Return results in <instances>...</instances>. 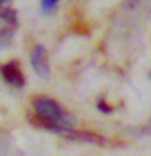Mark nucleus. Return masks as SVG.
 Masks as SVG:
<instances>
[{
  "label": "nucleus",
  "instance_id": "f257e3e1",
  "mask_svg": "<svg viewBox=\"0 0 151 156\" xmlns=\"http://www.w3.org/2000/svg\"><path fill=\"white\" fill-rule=\"evenodd\" d=\"M33 106H34L36 119L44 129L52 132H60V133H65V135L73 130L72 117L63 111V107L57 101L41 96L34 99Z\"/></svg>",
  "mask_w": 151,
  "mask_h": 156
},
{
  "label": "nucleus",
  "instance_id": "f03ea898",
  "mask_svg": "<svg viewBox=\"0 0 151 156\" xmlns=\"http://www.w3.org/2000/svg\"><path fill=\"white\" fill-rule=\"evenodd\" d=\"M0 75H2L3 81L7 83V85H10L12 88L21 90L24 86V76H23V72H21V68H19L16 60L0 65Z\"/></svg>",
  "mask_w": 151,
  "mask_h": 156
},
{
  "label": "nucleus",
  "instance_id": "7ed1b4c3",
  "mask_svg": "<svg viewBox=\"0 0 151 156\" xmlns=\"http://www.w3.org/2000/svg\"><path fill=\"white\" fill-rule=\"evenodd\" d=\"M31 65L34 68V72L39 76L47 78L49 76V63H47V54L46 49L42 46H36L31 52Z\"/></svg>",
  "mask_w": 151,
  "mask_h": 156
},
{
  "label": "nucleus",
  "instance_id": "20e7f679",
  "mask_svg": "<svg viewBox=\"0 0 151 156\" xmlns=\"http://www.w3.org/2000/svg\"><path fill=\"white\" fill-rule=\"evenodd\" d=\"M16 31V24L0 21V47H7Z\"/></svg>",
  "mask_w": 151,
  "mask_h": 156
},
{
  "label": "nucleus",
  "instance_id": "39448f33",
  "mask_svg": "<svg viewBox=\"0 0 151 156\" xmlns=\"http://www.w3.org/2000/svg\"><path fill=\"white\" fill-rule=\"evenodd\" d=\"M58 0H41V10L44 13H51L57 7Z\"/></svg>",
  "mask_w": 151,
  "mask_h": 156
},
{
  "label": "nucleus",
  "instance_id": "423d86ee",
  "mask_svg": "<svg viewBox=\"0 0 151 156\" xmlns=\"http://www.w3.org/2000/svg\"><path fill=\"white\" fill-rule=\"evenodd\" d=\"M97 109L102 111V112H111V107H107L104 101H99V102H97Z\"/></svg>",
  "mask_w": 151,
  "mask_h": 156
},
{
  "label": "nucleus",
  "instance_id": "0eeeda50",
  "mask_svg": "<svg viewBox=\"0 0 151 156\" xmlns=\"http://www.w3.org/2000/svg\"><path fill=\"white\" fill-rule=\"evenodd\" d=\"M7 2H8V0H0V8H2V7H7Z\"/></svg>",
  "mask_w": 151,
  "mask_h": 156
},
{
  "label": "nucleus",
  "instance_id": "6e6552de",
  "mask_svg": "<svg viewBox=\"0 0 151 156\" xmlns=\"http://www.w3.org/2000/svg\"><path fill=\"white\" fill-rule=\"evenodd\" d=\"M149 78H151V73H149Z\"/></svg>",
  "mask_w": 151,
  "mask_h": 156
}]
</instances>
